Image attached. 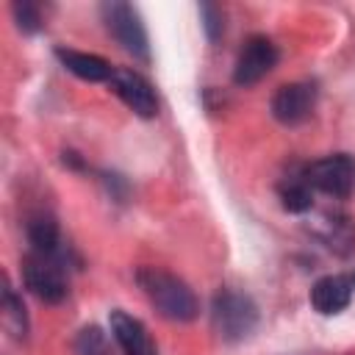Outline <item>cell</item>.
<instances>
[{
    "label": "cell",
    "mask_w": 355,
    "mask_h": 355,
    "mask_svg": "<svg viewBox=\"0 0 355 355\" xmlns=\"http://www.w3.org/2000/svg\"><path fill=\"white\" fill-rule=\"evenodd\" d=\"M136 283L150 300V305L169 322H191L200 313V302L194 291L175 275L158 269V266H139Z\"/></svg>",
    "instance_id": "obj_1"
},
{
    "label": "cell",
    "mask_w": 355,
    "mask_h": 355,
    "mask_svg": "<svg viewBox=\"0 0 355 355\" xmlns=\"http://www.w3.org/2000/svg\"><path fill=\"white\" fill-rule=\"evenodd\" d=\"M69 266L72 250L69 244L58 252H36L28 250L22 261V280L31 294H36L47 305H58L69 294Z\"/></svg>",
    "instance_id": "obj_2"
},
{
    "label": "cell",
    "mask_w": 355,
    "mask_h": 355,
    "mask_svg": "<svg viewBox=\"0 0 355 355\" xmlns=\"http://www.w3.org/2000/svg\"><path fill=\"white\" fill-rule=\"evenodd\" d=\"M211 324L222 341L227 344L244 341L258 324V305L241 291L222 288L214 294L211 302Z\"/></svg>",
    "instance_id": "obj_3"
},
{
    "label": "cell",
    "mask_w": 355,
    "mask_h": 355,
    "mask_svg": "<svg viewBox=\"0 0 355 355\" xmlns=\"http://www.w3.org/2000/svg\"><path fill=\"white\" fill-rule=\"evenodd\" d=\"M100 17L105 22V31L116 39V44L130 53L139 61H150V44H147V31L139 17V11L130 3L122 0H108L100 6Z\"/></svg>",
    "instance_id": "obj_4"
},
{
    "label": "cell",
    "mask_w": 355,
    "mask_h": 355,
    "mask_svg": "<svg viewBox=\"0 0 355 355\" xmlns=\"http://www.w3.org/2000/svg\"><path fill=\"white\" fill-rule=\"evenodd\" d=\"M302 172H305V180L311 183V189H316L327 197H336V200L349 197V191L355 186V161L347 153L319 158V161L308 164Z\"/></svg>",
    "instance_id": "obj_5"
},
{
    "label": "cell",
    "mask_w": 355,
    "mask_h": 355,
    "mask_svg": "<svg viewBox=\"0 0 355 355\" xmlns=\"http://www.w3.org/2000/svg\"><path fill=\"white\" fill-rule=\"evenodd\" d=\"M277 44L269 36H250L244 42V47L236 55V67H233V83L236 86H255L261 78H266L275 67H277Z\"/></svg>",
    "instance_id": "obj_6"
},
{
    "label": "cell",
    "mask_w": 355,
    "mask_h": 355,
    "mask_svg": "<svg viewBox=\"0 0 355 355\" xmlns=\"http://www.w3.org/2000/svg\"><path fill=\"white\" fill-rule=\"evenodd\" d=\"M111 92L133 111L139 114L141 119H150L158 114V97H155V89L153 83L139 75L136 69H128V67H114L111 72V80H108Z\"/></svg>",
    "instance_id": "obj_7"
},
{
    "label": "cell",
    "mask_w": 355,
    "mask_h": 355,
    "mask_svg": "<svg viewBox=\"0 0 355 355\" xmlns=\"http://www.w3.org/2000/svg\"><path fill=\"white\" fill-rule=\"evenodd\" d=\"M316 105V86L308 80L286 83L272 97V116L280 125H300L313 114Z\"/></svg>",
    "instance_id": "obj_8"
},
{
    "label": "cell",
    "mask_w": 355,
    "mask_h": 355,
    "mask_svg": "<svg viewBox=\"0 0 355 355\" xmlns=\"http://www.w3.org/2000/svg\"><path fill=\"white\" fill-rule=\"evenodd\" d=\"M108 324H111V336H114L116 347L122 349V355H158L147 327L136 316L116 308V311H111Z\"/></svg>",
    "instance_id": "obj_9"
},
{
    "label": "cell",
    "mask_w": 355,
    "mask_h": 355,
    "mask_svg": "<svg viewBox=\"0 0 355 355\" xmlns=\"http://www.w3.org/2000/svg\"><path fill=\"white\" fill-rule=\"evenodd\" d=\"M352 277H344V275H327V277H319L311 288V305L313 311H319L322 316H336L341 313L349 300H352Z\"/></svg>",
    "instance_id": "obj_10"
},
{
    "label": "cell",
    "mask_w": 355,
    "mask_h": 355,
    "mask_svg": "<svg viewBox=\"0 0 355 355\" xmlns=\"http://www.w3.org/2000/svg\"><path fill=\"white\" fill-rule=\"evenodd\" d=\"M55 58L61 61L64 69H69L72 75H78L80 80H89V83H103V80L108 83L111 72H114V67L105 58L80 53V50H69V47H55Z\"/></svg>",
    "instance_id": "obj_11"
},
{
    "label": "cell",
    "mask_w": 355,
    "mask_h": 355,
    "mask_svg": "<svg viewBox=\"0 0 355 355\" xmlns=\"http://www.w3.org/2000/svg\"><path fill=\"white\" fill-rule=\"evenodd\" d=\"M25 236H28L31 250H36V252H58V250L67 247L61 241V230H58L55 216L50 211H44V208L28 214V219H25Z\"/></svg>",
    "instance_id": "obj_12"
},
{
    "label": "cell",
    "mask_w": 355,
    "mask_h": 355,
    "mask_svg": "<svg viewBox=\"0 0 355 355\" xmlns=\"http://www.w3.org/2000/svg\"><path fill=\"white\" fill-rule=\"evenodd\" d=\"M316 236L338 255H349L355 250V227L344 214H324L316 225Z\"/></svg>",
    "instance_id": "obj_13"
},
{
    "label": "cell",
    "mask_w": 355,
    "mask_h": 355,
    "mask_svg": "<svg viewBox=\"0 0 355 355\" xmlns=\"http://www.w3.org/2000/svg\"><path fill=\"white\" fill-rule=\"evenodd\" d=\"M277 197L280 205L288 214H305L313 208V189L305 180V172H291L277 183Z\"/></svg>",
    "instance_id": "obj_14"
},
{
    "label": "cell",
    "mask_w": 355,
    "mask_h": 355,
    "mask_svg": "<svg viewBox=\"0 0 355 355\" xmlns=\"http://www.w3.org/2000/svg\"><path fill=\"white\" fill-rule=\"evenodd\" d=\"M3 324L14 338H25L28 336V313H25L22 297L11 288L8 280L3 286Z\"/></svg>",
    "instance_id": "obj_15"
},
{
    "label": "cell",
    "mask_w": 355,
    "mask_h": 355,
    "mask_svg": "<svg viewBox=\"0 0 355 355\" xmlns=\"http://www.w3.org/2000/svg\"><path fill=\"white\" fill-rule=\"evenodd\" d=\"M75 352L78 355H114V349H111V344H108V338H105V333L100 330V327H83L80 333H78V338H75Z\"/></svg>",
    "instance_id": "obj_16"
},
{
    "label": "cell",
    "mask_w": 355,
    "mask_h": 355,
    "mask_svg": "<svg viewBox=\"0 0 355 355\" xmlns=\"http://www.w3.org/2000/svg\"><path fill=\"white\" fill-rule=\"evenodd\" d=\"M11 11H14L17 28H19L22 33H36V31L42 28V11H39L36 3H31V0H19V3L11 6Z\"/></svg>",
    "instance_id": "obj_17"
},
{
    "label": "cell",
    "mask_w": 355,
    "mask_h": 355,
    "mask_svg": "<svg viewBox=\"0 0 355 355\" xmlns=\"http://www.w3.org/2000/svg\"><path fill=\"white\" fill-rule=\"evenodd\" d=\"M200 14H202V28H205V33H208V39L211 42H216L219 39V33H222V8L219 6H211V3H202L200 6Z\"/></svg>",
    "instance_id": "obj_18"
},
{
    "label": "cell",
    "mask_w": 355,
    "mask_h": 355,
    "mask_svg": "<svg viewBox=\"0 0 355 355\" xmlns=\"http://www.w3.org/2000/svg\"><path fill=\"white\" fill-rule=\"evenodd\" d=\"M352 283H355V275H352Z\"/></svg>",
    "instance_id": "obj_19"
}]
</instances>
